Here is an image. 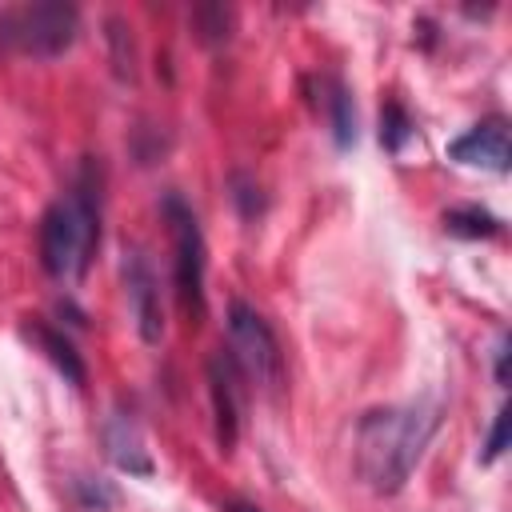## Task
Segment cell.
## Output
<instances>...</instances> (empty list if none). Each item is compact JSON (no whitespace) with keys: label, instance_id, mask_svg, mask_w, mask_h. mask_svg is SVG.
Returning a JSON list of instances; mask_svg holds the SVG:
<instances>
[{"label":"cell","instance_id":"6da1fadb","mask_svg":"<svg viewBox=\"0 0 512 512\" xmlns=\"http://www.w3.org/2000/svg\"><path fill=\"white\" fill-rule=\"evenodd\" d=\"M440 424L436 400H416L404 408H376L360 420L356 432V468L368 480L372 492L392 496L412 476L420 452L428 448L432 432Z\"/></svg>","mask_w":512,"mask_h":512},{"label":"cell","instance_id":"9a60e30c","mask_svg":"<svg viewBox=\"0 0 512 512\" xmlns=\"http://www.w3.org/2000/svg\"><path fill=\"white\" fill-rule=\"evenodd\" d=\"M508 420H512V412L500 408V412H496V424H492V432H488V444H484V464H492V460L504 456V448H508Z\"/></svg>","mask_w":512,"mask_h":512},{"label":"cell","instance_id":"3957f363","mask_svg":"<svg viewBox=\"0 0 512 512\" xmlns=\"http://www.w3.org/2000/svg\"><path fill=\"white\" fill-rule=\"evenodd\" d=\"M76 32H80V12L72 4H60V0L0 12V48L16 52V56L52 60L64 48H72Z\"/></svg>","mask_w":512,"mask_h":512},{"label":"cell","instance_id":"e0dca14e","mask_svg":"<svg viewBox=\"0 0 512 512\" xmlns=\"http://www.w3.org/2000/svg\"><path fill=\"white\" fill-rule=\"evenodd\" d=\"M224 512H264V508H256V504H248V500H228Z\"/></svg>","mask_w":512,"mask_h":512},{"label":"cell","instance_id":"8fae6325","mask_svg":"<svg viewBox=\"0 0 512 512\" xmlns=\"http://www.w3.org/2000/svg\"><path fill=\"white\" fill-rule=\"evenodd\" d=\"M444 228L464 240H488L500 232V220L484 208H452V212H444Z\"/></svg>","mask_w":512,"mask_h":512},{"label":"cell","instance_id":"5bb4252c","mask_svg":"<svg viewBox=\"0 0 512 512\" xmlns=\"http://www.w3.org/2000/svg\"><path fill=\"white\" fill-rule=\"evenodd\" d=\"M192 20H196V28H200L204 40H224V36H228V24H232L228 8H220V4H204V8H196Z\"/></svg>","mask_w":512,"mask_h":512},{"label":"cell","instance_id":"277c9868","mask_svg":"<svg viewBox=\"0 0 512 512\" xmlns=\"http://www.w3.org/2000/svg\"><path fill=\"white\" fill-rule=\"evenodd\" d=\"M228 336H232L228 356H232L236 372H244L252 384L272 392L284 376V360H280V344H276L272 328L264 324V316L236 300L228 308Z\"/></svg>","mask_w":512,"mask_h":512},{"label":"cell","instance_id":"9c48e42d","mask_svg":"<svg viewBox=\"0 0 512 512\" xmlns=\"http://www.w3.org/2000/svg\"><path fill=\"white\" fill-rule=\"evenodd\" d=\"M104 444H108V456H112L116 468L136 472V476H148L152 472V456L144 452V440H140V432H136V424L128 416L116 412L104 424Z\"/></svg>","mask_w":512,"mask_h":512},{"label":"cell","instance_id":"52a82bcc","mask_svg":"<svg viewBox=\"0 0 512 512\" xmlns=\"http://www.w3.org/2000/svg\"><path fill=\"white\" fill-rule=\"evenodd\" d=\"M124 284H128V300H132V312H136V328L148 344L160 340L164 332V320H160V300H156V280H152V268L140 252H128L124 260Z\"/></svg>","mask_w":512,"mask_h":512},{"label":"cell","instance_id":"30bf717a","mask_svg":"<svg viewBox=\"0 0 512 512\" xmlns=\"http://www.w3.org/2000/svg\"><path fill=\"white\" fill-rule=\"evenodd\" d=\"M24 332L44 348V356L64 372V380H68V384H84V360H80V352L72 348V340H64V336H60V332H52L48 324H28Z\"/></svg>","mask_w":512,"mask_h":512},{"label":"cell","instance_id":"8992f818","mask_svg":"<svg viewBox=\"0 0 512 512\" xmlns=\"http://www.w3.org/2000/svg\"><path fill=\"white\" fill-rule=\"evenodd\" d=\"M448 156L460 164H476V168H492V172H508L512 164V144H508V128L500 120H484L476 128H468L460 140L448 144Z\"/></svg>","mask_w":512,"mask_h":512},{"label":"cell","instance_id":"4fadbf2b","mask_svg":"<svg viewBox=\"0 0 512 512\" xmlns=\"http://www.w3.org/2000/svg\"><path fill=\"white\" fill-rule=\"evenodd\" d=\"M416 128H412V120H408V112L392 100V104H384V112H380V144L388 148V152H400L404 144H408V136H412Z\"/></svg>","mask_w":512,"mask_h":512},{"label":"cell","instance_id":"7c38bea8","mask_svg":"<svg viewBox=\"0 0 512 512\" xmlns=\"http://www.w3.org/2000/svg\"><path fill=\"white\" fill-rule=\"evenodd\" d=\"M328 120H332V136L340 148H348L356 140V108H352V96L344 84H328Z\"/></svg>","mask_w":512,"mask_h":512},{"label":"cell","instance_id":"2e32d148","mask_svg":"<svg viewBox=\"0 0 512 512\" xmlns=\"http://www.w3.org/2000/svg\"><path fill=\"white\" fill-rule=\"evenodd\" d=\"M508 348H512V340L500 336V344H496V380L500 384H508Z\"/></svg>","mask_w":512,"mask_h":512},{"label":"cell","instance_id":"ba28073f","mask_svg":"<svg viewBox=\"0 0 512 512\" xmlns=\"http://www.w3.org/2000/svg\"><path fill=\"white\" fill-rule=\"evenodd\" d=\"M208 384H212V404H216V432H220V444L228 448L236 440V364H232V356L216 352L208 360Z\"/></svg>","mask_w":512,"mask_h":512},{"label":"cell","instance_id":"7a4b0ae2","mask_svg":"<svg viewBox=\"0 0 512 512\" xmlns=\"http://www.w3.org/2000/svg\"><path fill=\"white\" fill-rule=\"evenodd\" d=\"M96 244H100V192L92 184V164H84L72 192L56 200L40 220V260L56 280H76L84 276Z\"/></svg>","mask_w":512,"mask_h":512},{"label":"cell","instance_id":"5b68a950","mask_svg":"<svg viewBox=\"0 0 512 512\" xmlns=\"http://www.w3.org/2000/svg\"><path fill=\"white\" fill-rule=\"evenodd\" d=\"M164 212L172 220V236H176V288H180V304L188 312H204V236L196 216L184 208L180 196H164Z\"/></svg>","mask_w":512,"mask_h":512}]
</instances>
